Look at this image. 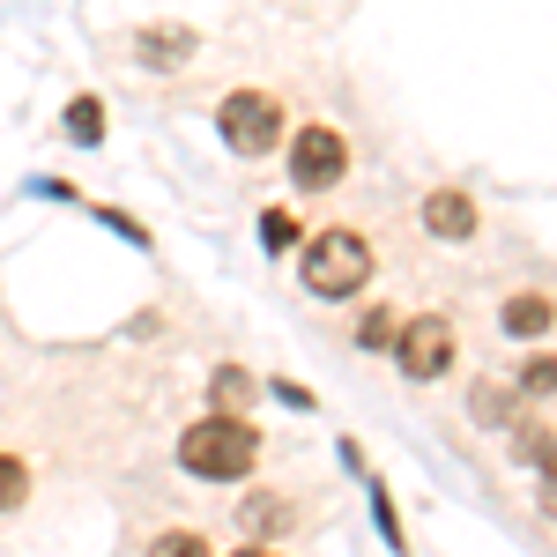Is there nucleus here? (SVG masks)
<instances>
[{
  "mask_svg": "<svg viewBox=\"0 0 557 557\" xmlns=\"http://www.w3.org/2000/svg\"><path fill=\"white\" fill-rule=\"evenodd\" d=\"M506 327H513V335H550V298H543V290H520V298L506 305Z\"/></svg>",
  "mask_w": 557,
  "mask_h": 557,
  "instance_id": "obj_8",
  "label": "nucleus"
},
{
  "mask_svg": "<svg viewBox=\"0 0 557 557\" xmlns=\"http://www.w3.org/2000/svg\"><path fill=\"white\" fill-rule=\"evenodd\" d=\"M178 461L194 475H209V483H238L260 461V431L246 417H201V424H186V438H178Z\"/></svg>",
  "mask_w": 557,
  "mask_h": 557,
  "instance_id": "obj_1",
  "label": "nucleus"
},
{
  "mask_svg": "<svg viewBox=\"0 0 557 557\" xmlns=\"http://www.w3.org/2000/svg\"><path fill=\"white\" fill-rule=\"evenodd\" d=\"M209 386H215V417H246V401H253V380H246L238 364H223Z\"/></svg>",
  "mask_w": 557,
  "mask_h": 557,
  "instance_id": "obj_9",
  "label": "nucleus"
},
{
  "mask_svg": "<svg viewBox=\"0 0 557 557\" xmlns=\"http://www.w3.org/2000/svg\"><path fill=\"white\" fill-rule=\"evenodd\" d=\"M67 134H75V141H97V134H104V104H97V97H75V104H67Z\"/></svg>",
  "mask_w": 557,
  "mask_h": 557,
  "instance_id": "obj_12",
  "label": "nucleus"
},
{
  "mask_svg": "<svg viewBox=\"0 0 557 557\" xmlns=\"http://www.w3.org/2000/svg\"><path fill=\"white\" fill-rule=\"evenodd\" d=\"M23 498H30V469H23L15 454H0V513H15Z\"/></svg>",
  "mask_w": 557,
  "mask_h": 557,
  "instance_id": "obj_11",
  "label": "nucleus"
},
{
  "mask_svg": "<svg viewBox=\"0 0 557 557\" xmlns=\"http://www.w3.org/2000/svg\"><path fill=\"white\" fill-rule=\"evenodd\" d=\"M364 343H394V312H372L364 320Z\"/></svg>",
  "mask_w": 557,
  "mask_h": 557,
  "instance_id": "obj_15",
  "label": "nucleus"
},
{
  "mask_svg": "<svg viewBox=\"0 0 557 557\" xmlns=\"http://www.w3.org/2000/svg\"><path fill=\"white\" fill-rule=\"evenodd\" d=\"M149 557H209V543L194 535V528H172V535H157V550Z\"/></svg>",
  "mask_w": 557,
  "mask_h": 557,
  "instance_id": "obj_14",
  "label": "nucleus"
},
{
  "mask_svg": "<svg viewBox=\"0 0 557 557\" xmlns=\"http://www.w3.org/2000/svg\"><path fill=\"white\" fill-rule=\"evenodd\" d=\"M231 557H275V550H231Z\"/></svg>",
  "mask_w": 557,
  "mask_h": 557,
  "instance_id": "obj_16",
  "label": "nucleus"
},
{
  "mask_svg": "<svg viewBox=\"0 0 557 557\" xmlns=\"http://www.w3.org/2000/svg\"><path fill=\"white\" fill-rule=\"evenodd\" d=\"M394 364H401L409 380H438V372L454 364V327H446L438 312L401 320V327H394Z\"/></svg>",
  "mask_w": 557,
  "mask_h": 557,
  "instance_id": "obj_4",
  "label": "nucleus"
},
{
  "mask_svg": "<svg viewBox=\"0 0 557 557\" xmlns=\"http://www.w3.org/2000/svg\"><path fill=\"white\" fill-rule=\"evenodd\" d=\"M186 52H194V30H178V23H149V30H141V60H149V67H172Z\"/></svg>",
  "mask_w": 557,
  "mask_h": 557,
  "instance_id": "obj_7",
  "label": "nucleus"
},
{
  "mask_svg": "<svg viewBox=\"0 0 557 557\" xmlns=\"http://www.w3.org/2000/svg\"><path fill=\"white\" fill-rule=\"evenodd\" d=\"M215 127H223V141H231L238 157H268V149L283 141V104L260 97V89H231V97L215 104Z\"/></svg>",
  "mask_w": 557,
  "mask_h": 557,
  "instance_id": "obj_3",
  "label": "nucleus"
},
{
  "mask_svg": "<svg viewBox=\"0 0 557 557\" xmlns=\"http://www.w3.org/2000/svg\"><path fill=\"white\" fill-rule=\"evenodd\" d=\"M349 172V141L335 127H298V141H290V178H298L305 194H327L335 178Z\"/></svg>",
  "mask_w": 557,
  "mask_h": 557,
  "instance_id": "obj_5",
  "label": "nucleus"
},
{
  "mask_svg": "<svg viewBox=\"0 0 557 557\" xmlns=\"http://www.w3.org/2000/svg\"><path fill=\"white\" fill-rule=\"evenodd\" d=\"M424 231L431 238H469L475 231V201L461 186H431L424 194Z\"/></svg>",
  "mask_w": 557,
  "mask_h": 557,
  "instance_id": "obj_6",
  "label": "nucleus"
},
{
  "mask_svg": "<svg viewBox=\"0 0 557 557\" xmlns=\"http://www.w3.org/2000/svg\"><path fill=\"white\" fill-rule=\"evenodd\" d=\"M260 246H268V253H290V246H298V223H290L283 209H268L260 215Z\"/></svg>",
  "mask_w": 557,
  "mask_h": 557,
  "instance_id": "obj_13",
  "label": "nucleus"
},
{
  "mask_svg": "<svg viewBox=\"0 0 557 557\" xmlns=\"http://www.w3.org/2000/svg\"><path fill=\"white\" fill-rule=\"evenodd\" d=\"M364 283H372V246H364L357 231H320V238H305V290L349 298V290H364Z\"/></svg>",
  "mask_w": 557,
  "mask_h": 557,
  "instance_id": "obj_2",
  "label": "nucleus"
},
{
  "mask_svg": "<svg viewBox=\"0 0 557 557\" xmlns=\"http://www.w3.org/2000/svg\"><path fill=\"white\" fill-rule=\"evenodd\" d=\"M238 520H246V535H275V528H290V506L283 498H246Z\"/></svg>",
  "mask_w": 557,
  "mask_h": 557,
  "instance_id": "obj_10",
  "label": "nucleus"
}]
</instances>
